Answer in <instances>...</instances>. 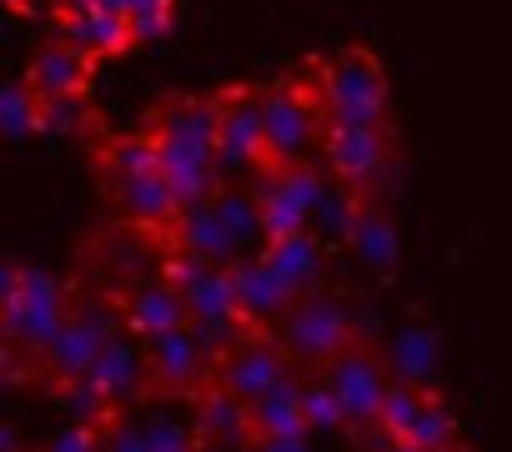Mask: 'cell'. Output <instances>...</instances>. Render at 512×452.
Wrapping results in <instances>:
<instances>
[{"label": "cell", "mask_w": 512, "mask_h": 452, "mask_svg": "<svg viewBox=\"0 0 512 452\" xmlns=\"http://www.w3.org/2000/svg\"><path fill=\"white\" fill-rule=\"evenodd\" d=\"M377 432L392 437V442L422 447V452H467V442H462V422H457L452 402H447L437 387L412 382V377H397V382H392Z\"/></svg>", "instance_id": "4"}, {"label": "cell", "mask_w": 512, "mask_h": 452, "mask_svg": "<svg viewBox=\"0 0 512 452\" xmlns=\"http://www.w3.org/2000/svg\"><path fill=\"white\" fill-rule=\"evenodd\" d=\"M322 151L327 171L342 191H367L387 171V126H337L322 121Z\"/></svg>", "instance_id": "14"}, {"label": "cell", "mask_w": 512, "mask_h": 452, "mask_svg": "<svg viewBox=\"0 0 512 452\" xmlns=\"http://www.w3.org/2000/svg\"><path fill=\"white\" fill-rule=\"evenodd\" d=\"M56 26H61V41L76 46L81 56H91V61H101V56H126V51L136 46L131 16L111 11L106 0H61Z\"/></svg>", "instance_id": "16"}, {"label": "cell", "mask_w": 512, "mask_h": 452, "mask_svg": "<svg viewBox=\"0 0 512 452\" xmlns=\"http://www.w3.org/2000/svg\"><path fill=\"white\" fill-rule=\"evenodd\" d=\"M216 156H221V176L267 166L262 86H226V91H216Z\"/></svg>", "instance_id": "11"}, {"label": "cell", "mask_w": 512, "mask_h": 452, "mask_svg": "<svg viewBox=\"0 0 512 452\" xmlns=\"http://www.w3.org/2000/svg\"><path fill=\"white\" fill-rule=\"evenodd\" d=\"M146 131L161 151V176L181 196V206H206L221 191V156H216V96H171L151 111Z\"/></svg>", "instance_id": "1"}, {"label": "cell", "mask_w": 512, "mask_h": 452, "mask_svg": "<svg viewBox=\"0 0 512 452\" xmlns=\"http://www.w3.org/2000/svg\"><path fill=\"white\" fill-rule=\"evenodd\" d=\"M66 317H71V292L51 272L26 267V262L6 267V282H0V337H6L11 382L26 377L21 367L41 372V362H46L51 342L61 337Z\"/></svg>", "instance_id": "2"}, {"label": "cell", "mask_w": 512, "mask_h": 452, "mask_svg": "<svg viewBox=\"0 0 512 452\" xmlns=\"http://www.w3.org/2000/svg\"><path fill=\"white\" fill-rule=\"evenodd\" d=\"M86 121V101H46L41 106V131L46 136H71Z\"/></svg>", "instance_id": "24"}, {"label": "cell", "mask_w": 512, "mask_h": 452, "mask_svg": "<svg viewBox=\"0 0 512 452\" xmlns=\"http://www.w3.org/2000/svg\"><path fill=\"white\" fill-rule=\"evenodd\" d=\"M6 6H11L16 16H26V11H31V0H6Z\"/></svg>", "instance_id": "26"}, {"label": "cell", "mask_w": 512, "mask_h": 452, "mask_svg": "<svg viewBox=\"0 0 512 452\" xmlns=\"http://www.w3.org/2000/svg\"><path fill=\"white\" fill-rule=\"evenodd\" d=\"M216 342L186 322L156 342H146V367H151V397H186L196 402L211 382H216Z\"/></svg>", "instance_id": "10"}, {"label": "cell", "mask_w": 512, "mask_h": 452, "mask_svg": "<svg viewBox=\"0 0 512 452\" xmlns=\"http://www.w3.org/2000/svg\"><path fill=\"white\" fill-rule=\"evenodd\" d=\"M111 211L126 226H146V232H171L181 221V196L171 191V181L161 171H126V176H101Z\"/></svg>", "instance_id": "13"}, {"label": "cell", "mask_w": 512, "mask_h": 452, "mask_svg": "<svg viewBox=\"0 0 512 452\" xmlns=\"http://www.w3.org/2000/svg\"><path fill=\"white\" fill-rule=\"evenodd\" d=\"M116 332H121V302L111 292H81V302L71 297V317H66L61 337L51 342V352L41 362V382L51 392L66 387V382H81Z\"/></svg>", "instance_id": "3"}, {"label": "cell", "mask_w": 512, "mask_h": 452, "mask_svg": "<svg viewBox=\"0 0 512 452\" xmlns=\"http://www.w3.org/2000/svg\"><path fill=\"white\" fill-rule=\"evenodd\" d=\"M231 282H236V307H241V322L246 327H267L277 332L282 317L292 312V292L282 287V277L262 262V257H251V262H236L231 267Z\"/></svg>", "instance_id": "19"}, {"label": "cell", "mask_w": 512, "mask_h": 452, "mask_svg": "<svg viewBox=\"0 0 512 452\" xmlns=\"http://www.w3.org/2000/svg\"><path fill=\"white\" fill-rule=\"evenodd\" d=\"M277 337L287 342V352H292V362L302 372H322L362 332H357V317L347 312V302L337 292H307V297L292 302V312L282 317Z\"/></svg>", "instance_id": "7"}, {"label": "cell", "mask_w": 512, "mask_h": 452, "mask_svg": "<svg viewBox=\"0 0 512 452\" xmlns=\"http://www.w3.org/2000/svg\"><path fill=\"white\" fill-rule=\"evenodd\" d=\"M362 257H367V267H377V272H387L392 262H397V232H392V221L377 211V206H362L357 211V226H352V237H347Z\"/></svg>", "instance_id": "21"}, {"label": "cell", "mask_w": 512, "mask_h": 452, "mask_svg": "<svg viewBox=\"0 0 512 452\" xmlns=\"http://www.w3.org/2000/svg\"><path fill=\"white\" fill-rule=\"evenodd\" d=\"M297 372L287 342L267 327H246L241 337H231L221 352H216V387L241 397L246 407L262 402L272 387H282L287 377Z\"/></svg>", "instance_id": "9"}, {"label": "cell", "mask_w": 512, "mask_h": 452, "mask_svg": "<svg viewBox=\"0 0 512 452\" xmlns=\"http://www.w3.org/2000/svg\"><path fill=\"white\" fill-rule=\"evenodd\" d=\"M91 392H96V402L106 407V412H131L141 397H151V367H146V342L141 337H131L126 327L106 342V352L91 362V372L81 377Z\"/></svg>", "instance_id": "12"}, {"label": "cell", "mask_w": 512, "mask_h": 452, "mask_svg": "<svg viewBox=\"0 0 512 452\" xmlns=\"http://www.w3.org/2000/svg\"><path fill=\"white\" fill-rule=\"evenodd\" d=\"M111 297L121 302V327L131 337H141V342H156V337H166V332H176V327L191 322L186 292L166 272L141 277V282H131L126 292H111Z\"/></svg>", "instance_id": "15"}, {"label": "cell", "mask_w": 512, "mask_h": 452, "mask_svg": "<svg viewBox=\"0 0 512 452\" xmlns=\"http://www.w3.org/2000/svg\"><path fill=\"white\" fill-rule=\"evenodd\" d=\"M262 262L282 277V287L292 297H307V292H322V242L312 232L302 237H282V242H267Z\"/></svg>", "instance_id": "20"}, {"label": "cell", "mask_w": 512, "mask_h": 452, "mask_svg": "<svg viewBox=\"0 0 512 452\" xmlns=\"http://www.w3.org/2000/svg\"><path fill=\"white\" fill-rule=\"evenodd\" d=\"M322 377H327V387H332V397H337L347 427L362 432V427H377V422H382V407H387V392H392V382H397V367H392L367 337H357L347 352H337V357L322 367Z\"/></svg>", "instance_id": "8"}, {"label": "cell", "mask_w": 512, "mask_h": 452, "mask_svg": "<svg viewBox=\"0 0 512 452\" xmlns=\"http://www.w3.org/2000/svg\"><path fill=\"white\" fill-rule=\"evenodd\" d=\"M302 437H312V417H307V382L297 367L282 387L251 402V442H302Z\"/></svg>", "instance_id": "18"}, {"label": "cell", "mask_w": 512, "mask_h": 452, "mask_svg": "<svg viewBox=\"0 0 512 452\" xmlns=\"http://www.w3.org/2000/svg\"><path fill=\"white\" fill-rule=\"evenodd\" d=\"M106 6H111V11H121V16H131V6H136V0H106Z\"/></svg>", "instance_id": "25"}, {"label": "cell", "mask_w": 512, "mask_h": 452, "mask_svg": "<svg viewBox=\"0 0 512 452\" xmlns=\"http://www.w3.org/2000/svg\"><path fill=\"white\" fill-rule=\"evenodd\" d=\"M166 26H171V0H136V6H131L136 41H156Z\"/></svg>", "instance_id": "23"}, {"label": "cell", "mask_w": 512, "mask_h": 452, "mask_svg": "<svg viewBox=\"0 0 512 452\" xmlns=\"http://www.w3.org/2000/svg\"><path fill=\"white\" fill-rule=\"evenodd\" d=\"M0 111H6V136L11 141H26L31 131H41V101L26 81H11L0 91Z\"/></svg>", "instance_id": "22"}, {"label": "cell", "mask_w": 512, "mask_h": 452, "mask_svg": "<svg viewBox=\"0 0 512 452\" xmlns=\"http://www.w3.org/2000/svg\"><path fill=\"white\" fill-rule=\"evenodd\" d=\"M262 126H267V166L277 171L302 166L307 151L322 141V71L312 86L297 81L262 86Z\"/></svg>", "instance_id": "6"}, {"label": "cell", "mask_w": 512, "mask_h": 452, "mask_svg": "<svg viewBox=\"0 0 512 452\" xmlns=\"http://www.w3.org/2000/svg\"><path fill=\"white\" fill-rule=\"evenodd\" d=\"M322 121L387 126V71L367 46H347L322 66Z\"/></svg>", "instance_id": "5"}, {"label": "cell", "mask_w": 512, "mask_h": 452, "mask_svg": "<svg viewBox=\"0 0 512 452\" xmlns=\"http://www.w3.org/2000/svg\"><path fill=\"white\" fill-rule=\"evenodd\" d=\"M26 86L36 91V101H86L91 91V56H81L66 41H46L36 46L31 66H26Z\"/></svg>", "instance_id": "17"}]
</instances>
